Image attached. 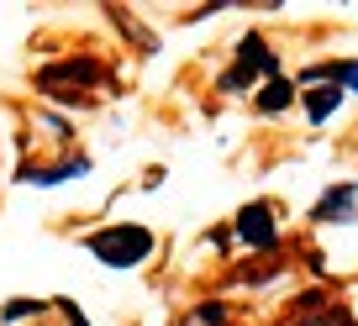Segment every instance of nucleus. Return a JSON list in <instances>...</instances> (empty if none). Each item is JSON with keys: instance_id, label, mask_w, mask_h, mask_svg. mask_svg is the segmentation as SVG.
<instances>
[{"instance_id": "nucleus-1", "label": "nucleus", "mask_w": 358, "mask_h": 326, "mask_svg": "<svg viewBox=\"0 0 358 326\" xmlns=\"http://www.w3.org/2000/svg\"><path fill=\"white\" fill-rule=\"evenodd\" d=\"M85 248L101 263H111V269H132V263H143L153 253V232L148 226H106V232L85 237Z\"/></svg>"}, {"instance_id": "nucleus-2", "label": "nucleus", "mask_w": 358, "mask_h": 326, "mask_svg": "<svg viewBox=\"0 0 358 326\" xmlns=\"http://www.w3.org/2000/svg\"><path fill=\"white\" fill-rule=\"evenodd\" d=\"M101 79H106V68L95 64V58H69V64L37 68V84H43L48 95H85V90H95Z\"/></svg>"}, {"instance_id": "nucleus-3", "label": "nucleus", "mask_w": 358, "mask_h": 326, "mask_svg": "<svg viewBox=\"0 0 358 326\" xmlns=\"http://www.w3.org/2000/svg\"><path fill=\"white\" fill-rule=\"evenodd\" d=\"M274 74H280V58L264 47V37H258V32H248L243 47H237V68H232V74H222V90L232 95V90H248V79H274Z\"/></svg>"}, {"instance_id": "nucleus-4", "label": "nucleus", "mask_w": 358, "mask_h": 326, "mask_svg": "<svg viewBox=\"0 0 358 326\" xmlns=\"http://www.w3.org/2000/svg\"><path fill=\"white\" fill-rule=\"evenodd\" d=\"M232 232H237V242H248V248H258V253L280 242V221H274V211H268L264 200L243 205V216L232 221Z\"/></svg>"}, {"instance_id": "nucleus-5", "label": "nucleus", "mask_w": 358, "mask_h": 326, "mask_svg": "<svg viewBox=\"0 0 358 326\" xmlns=\"http://www.w3.org/2000/svg\"><path fill=\"white\" fill-rule=\"evenodd\" d=\"M301 105H306V116H311L316 126L327 121V116L343 105V90L337 84H322V79H306V90H301Z\"/></svg>"}, {"instance_id": "nucleus-6", "label": "nucleus", "mask_w": 358, "mask_h": 326, "mask_svg": "<svg viewBox=\"0 0 358 326\" xmlns=\"http://www.w3.org/2000/svg\"><path fill=\"white\" fill-rule=\"evenodd\" d=\"M353 205H358V184H337V190H327L322 200L311 205V221H348Z\"/></svg>"}, {"instance_id": "nucleus-7", "label": "nucleus", "mask_w": 358, "mask_h": 326, "mask_svg": "<svg viewBox=\"0 0 358 326\" xmlns=\"http://www.w3.org/2000/svg\"><path fill=\"white\" fill-rule=\"evenodd\" d=\"M295 84L285 74H274V79H264V90H258V116H280V111H290L295 105Z\"/></svg>"}, {"instance_id": "nucleus-8", "label": "nucleus", "mask_w": 358, "mask_h": 326, "mask_svg": "<svg viewBox=\"0 0 358 326\" xmlns=\"http://www.w3.org/2000/svg\"><path fill=\"white\" fill-rule=\"evenodd\" d=\"M306 79H322V84H337L343 95H358V58H337V64L311 68Z\"/></svg>"}, {"instance_id": "nucleus-9", "label": "nucleus", "mask_w": 358, "mask_h": 326, "mask_svg": "<svg viewBox=\"0 0 358 326\" xmlns=\"http://www.w3.org/2000/svg\"><path fill=\"white\" fill-rule=\"evenodd\" d=\"M32 311H37L32 300H22V305H6V321H16V316H32Z\"/></svg>"}, {"instance_id": "nucleus-10", "label": "nucleus", "mask_w": 358, "mask_h": 326, "mask_svg": "<svg viewBox=\"0 0 358 326\" xmlns=\"http://www.w3.org/2000/svg\"><path fill=\"white\" fill-rule=\"evenodd\" d=\"M64 316H69V321H74V326H90V321H85V316H79V311H74V300H64Z\"/></svg>"}]
</instances>
